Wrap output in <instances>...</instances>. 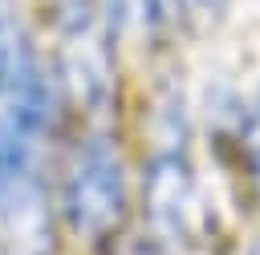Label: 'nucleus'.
I'll use <instances>...</instances> for the list:
<instances>
[{"mask_svg": "<svg viewBox=\"0 0 260 255\" xmlns=\"http://www.w3.org/2000/svg\"><path fill=\"white\" fill-rule=\"evenodd\" d=\"M130 215V182L118 138L106 125H89L61 174V219L85 247H110Z\"/></svg>", "mask_w": 260, "mask_h": 255, "instance_id": "f257e3e1", "label": "nucleus"}, {"mask_svg": "<svg viewBox=\"0 0 260 255\" xmlns=\"http://www.w3.org/2000/svg\"><path fill=\"white\" fill-rule=\"evenodd\" d=\"M49 121V85L12 8L0 4V174L32 170Z\"/></svg>", "mask_w": 260, "mask_h": 255, "instance_id": "f03ea898", "label": "nucleus"}, {"mask_svg": "<svg viewBox=\"0 0 260 255\" xmlns=\"http://www.w3.org/2000/svg\"><path fill=\"white\" fill-rule=\"evenodd\" d=\"M179 130L183 125L175 121L158 138L142 170V219H146V235L162 251L179 247L191 235V210H195V170Z\"/></svg>", "mask_w": 260, "mask_h": 255, "instance_id": "7ed1b4c3", "label": "nucleus"}, {"mask_svg": "<svg viewBox=\"0 0 260 255\" xmlns=\"http://www.w3.org/2000/svg\"><path fill=\"white\" fill-rule=\"evenodd\" d=\"M0 247L8 255H53V215L37 166L0 174Z\"/></svg>", "mask_w": 260, "mask_h": 255, "instance_id": "20e7f679", "label": "nucleus"}, {"mask_svg": "<svg viewBox=\"0 0 260 255\" xmlns=\"http://www.w3.org/2000/svg\"><path fill=\"white\" fill-rule=\"evenodd\" d=\"M240 150H244V162L260 174V89L252 93V101L240 117Z\"/></svg>", "mask_w": 260, "mask_h": 255, "instance_id": "39448f33", "label": "nucleus"}, {"mask_svg": "<svg viewBox=\"0 0 260 255\" xmlns=\"http://www.w3.org/2000/svg\"><path fill=\"white\" fill-rule=\"evenodd\" d=\"M138 12L150 32H171L183 20V0H138Z\"/></svg>", "mask_w": 260, "mask_h": 255, "instance_id": "423d86ee", "label": "nucleus"}, {"mask_svg": "<svg viewBox=\"0 0 260 255\" xmlns=\"http://www.w3.org/2000/svg\"><path fill=\"white\" fill-rule=\"evenodd\" d=\"M223 0H183V16H215Z\"/></svg>", "mask_w": 260, "mask_h": 255, "instance_id": "0eeeda50", "label": "nucleus"}]
</instances>
